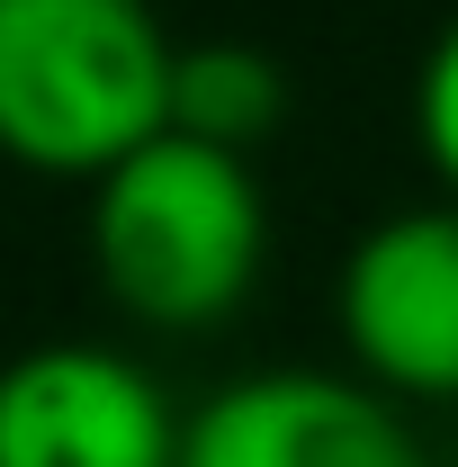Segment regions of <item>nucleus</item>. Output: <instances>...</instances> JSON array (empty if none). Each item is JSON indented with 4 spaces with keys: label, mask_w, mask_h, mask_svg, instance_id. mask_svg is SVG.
<instances>
[{
    "label": "nucleus",
    "mask_w": 458,
    "mask_h": 467,
    "mask_svg": "<svg viewBox=\"0 0 458 467\" xmlns=\"http://www.w3.org/2000/svg\"><path fill=\"white\" fill-rule=\"evenodd\" d=\"M342 342L396 396H458V207H396L342 261Z\"/></svg>",
    "instance_id": "4"
},
{
    "label": "nucleus",
    "mask_w": 458,
    "mask_h": 467,
    "mask_svg": "<svg viewBox=\"0 0 458 467\" xmlns=\"http://www.w3.org/2000/svg\"><path fill=\"white\" fill-rule=\"evenodd\" d=\"M172 63L153 0H0V153L99 180L172 126Z\"/></svg>",
    "instance_id": "2"
},
{
    "label": "nucleus",
    "mask_w": 458,
    "mask_h": 467,
    "mask_svg": "<svg viewBox=\"0 0 458 467\" xmlns=\"http://www.w3.org/2000/svg\"><path fill=\"white\" fill-rule=\"evenodd\" d=\"M279 117H287V72L261 46H243V36L180 46V63H172V135L216 144V153H252Z\"/></svg>",
    "instance_id": "6"
},
{
    "label": "nucleus",
    "mask_w": 458,
    "mask_h": 467,
    "mask_svg": "<svg viewBox=\"0 0 458 467\" xmlns=\"http://www.w3.org/2000/svg\"><path fill=\"white\" fill-rule=\"evenodd\" d=\"M261 252H270V207L243 153L162 126L117 171L90 180V261L135 324L162 333L225 324L261 279Z\"/></svg>",
    "instance_id": "1"
},
{
    "label": "nucleus",
    "mask_w": 458,
    "mask_h": 467,
    "mask_svg": "<svg viewBox=\"0 0 458 467\" xmlns=\"http://www.w3.org/2000/svg\"><path fill=\"white\" fill-rule=\"evenodd\" d=\"M172 396L109 342H36L0 368V467H180Z\"/></svg>",
    "instance_id": "3"
},
{
    "label": "nucleus",
    "mask_w": 458,
    "mask_h": 467,
    "mask_svg": "<svg viewBox=\"0 0 458 467\" xmlns=\"http://www.w3.org/2000/svg\"><path fill=\"white\" fill-rule=\"evenodd\" d=\"M180 467H422V450L378 387L333 368H261L189 413Z\"/></svg>",
    "instance_id": "5"
},
{
    "label": "nucleus",
    "mask_w": 458,
    "mask_h": 467,
    "mask_svg": "<svg viewBox=\"0 0 458 467\" xmlns=\"http://www.w3.org/2000/svg\"><path fill=\"white\" fill-rule=\"evenodd\" d=\"M413 135H422L432 171L458 189V18L432 36V55H422V72H413Z\"/></svg>",
    "instance_id": "7"
}]
</instances>
